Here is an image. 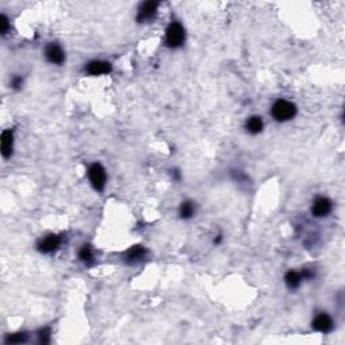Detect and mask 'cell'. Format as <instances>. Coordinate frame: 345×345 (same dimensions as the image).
<instances>
[{"instance_id": "cell-8", "label": "cell", "mask_w": 345, "mask_h": 345, "mask_svg": "<svg viewBox=\"0 0 345 345\" xmlns=\"http://www.w3.org/2000/svg\"><path fill=\"white\" fill-rule=\"evenodd\" d=\"M46 58H48L51 64L61 65L65 59L64 50L59 48L58 45L51 43V45H49L48 48H46Z\"/></svg>"}, {"instance_id": "cell-6", "label": "cell", "mask_w": 345, "mask_h": 345, "mask_svg": "<svg viewBox=\"0 0 345 345\" xmlns=\"http://www.w3.org/2000/svg\"><path fill=\"white\" fill-rule=\"evenodd\" d=\"M59 244H61V237L57 236V235H49V236H46L39 242L38 248H39L41 252L50 253L55 251L59 247Z\"/></svg>"}, {"instance_id": "cell-7", "label": "cell", "mask_w": 345, "mask_h": 345, "mask_svg": "<svg viewBox=\"0 0 345 345\" xmlns=\"http://www.w3.org/2000/svg\"><path fill=\"white\" fill-rule=\"evenodd\" d=\"M313 328L321 332V333H328L333 329V321L328 314H318L317 317L313 320Z\"/></svg>"}, {"instance_id": "cell-15", "label": "cell", "mask_w": 345, "mask_h": 345, "mask_svg": "<svg viewBox=\"0 0 345 345\" xmlns=\"http://www.w3.org/2000/svg\"><path fill=\"white\" fill-rule=\"evenodd\" d=\"M78 258H80L84 263L92 262V259H93V251H92V248L88 247V246L81 248L80 252H78Z\"/></svg>"}, {"instance_id": "cell-9", "label": "cell", "mask_w": 345, "mask_h": 345, "mask_svg": "<svg viewBox=\"0 0 345 345\" xmlns=\"http://www.w3.org/2000/svg\"><path fill=\"white\" fill-rule=\"evenodd\" d=\"M146 248H143L142 246H136V247L129 248L128 251L124 255V260L128 264H135L139 263L140 260H143L146 258Z\"/></svg>"}, {"instance_id": "cell-3", "label": "cell", "mask_w": 345, "mask_h": 345, "mask_svg": "<svg viewBox=\"0 0 345 345\" xmlns=\"http://www.w3.org/2000/svg\"><path fill=\"white\" fill-rule=\"evenodd\" d=\"M88 177H89V181L93 185V188L96 190H102L104 186H105V181H107V174H105V170L104 167L100 165V163H95L89 167V172H88Z\"/></svg>"}, {"instance_id": "cell-18", "label": "cell", "mask_w": 345, "mask_h": 345, "mask_svg": "<svg viewBox=\"0 0 345 345\" xmlns=\"http://www.w3.org/2000/svg\"><path fill=\"white\" fill-rule=\"evenodd\" d=\"M0 23H1V34L4 35L5 32L8 31V19H7V16H1V22Z\"/></svg>"}, {"instance_id": "cell-5", "label": "cell", "mask_w": 345, "mask_h": 345, "mask_svg": "<svg viewBox=\"0 0 345 345\" xmlns=\"http://www.w3.org/2000/svg\"><path fill=\"white\" fill-rule=\"evenodd\" d=\"M330 210H332V202H330V199L325 198V197H318L313 202L312 212L316 217H325L330 213Z\"/></svg>"}, {"instance_id": "cell-13", "label": "cell", "mask_w": 345, "mask_h": 345, "mask_svg": "<svg viewBox=\"0 0 345 345\" xmlns=\"http://www.w3.org/2000/svg\"><path fill=\"white\" fill-rule=\"evenodd\" d=\"M286 285L289 289H296L298 286L301 285V272H296V271H289L285 276Z\"/></svg>"}, {"instance_id": "cell-2", "label": "cell", "mask_w": 345, "mask_h": 345, "mask_svg": "<svg viewBox=\"0 0 345 345\" xmlns=\"http://www.w3.org/2000/svg\"><path fill=\"white\" fill-rule=\"evenodd\" d=\"M185 41V30L178 22H172L166 30V45L169 48H179Z\"/></svg>"}, {"instance_id": "cell-4", "label": "cell", "mask_w": 345, "mask_h": 345, "mask_svg": "<svg viewBox=\"0 0 345 345\" xmlns=\"http://www.w3.org/2000/svg\"><path fill=\"white\" fill-rule=\"evenodd\" d=\"M158 10V3L156 1H146L139 7V12H138V22L139 23H146L154 19V16Z\"/></svg>"}, {"instance_id": "cell-16", "label": "cell", "mask_w": 345, "mask_h": 345, "mask_svg": "<svg viewBox=\"0 0 345 345\" xmlns=\"http://www.w3.org/2000/svg\"><path fill=\"white\" fill-rule=\"evenodd\" d=\"M27 341V334L25 333H16L12 334L10 337H7L5 343L7 344H22V343H26Z\"/></svg>"}, {"instance_id": "cell-19", "label": "cell", "mask_w": 345, "mask_h": 345, "mask_svg": "<svg viewBox=\"0 0 345 345\" xmlns=\"http://www.w3.org/2000/svg\"><path fill=\"white\" fill-rule=\"evenodd\" d=\"M22 84H23L22 77H15V78L12 80V88H15V89H19L22 86Z\"/></svg>"}, {"instance_id": "cell-12", "label": "cell", "mask_w": 345, "mask_h": 345, "mask_svg": "<svg viewBox=\"0 0 345 345\" xmlns=\"http://www.w3.org/2000/svg\"><path fill=\"white\" fill-rule=\"evenodd\" d=\"M246 127H247L248 132L259 134L263 129V120H262V118H259V116H252L251 119H248Z\"/></svg>"}, {"instance_id": "cell-1", "label": "cell", "mask_w": 345, "mask_h": 345, "mask_svg": "<svg viewBox=\"0 0 345 345\" xmlns=\"http://www.w3.org/2000/svg\"><path fill=\"white\" fill-rule=\"evenodd\" d=\"M271 113H272V118L278 122H287L296 116V105L290 101H286V100H278L272 105V109H271Z\"/></svg>"}, {"instance_id": "cell-17", "label": "cell", "mask_w": 345, "mask_h": 345, "mask_svg": "<svg viewBox=\"0 0 345 345\" xmlns=\"http://www.w3.org/2000/svg\"><path fill=\"white\" fill-rule=\"evenodd\" d=\"M39 343L41 344H49L50 343V330L43 329L39 332Z\"/></svg>"}, {"instance_id": "cell-14", "label": "cell", "mask_w": 345, "mask_h": 345, "mask_svg": "<svg viewBox=\"0 0 345 345\" xmlns=\"http://www.w3.org/2000/svg\"><path fill=\"white\" fill-rule=\"evenodd\" d=\"M194 210H196V208H194L193 202L192 201H185L179 206V216L182 219H190L194 215Z\"/></svg>"}, {"instance_id": "cell-10", "label": "cell", "mask_w": 345, "mask_h": 345, "mask_svg": "<svg viewBox=\"0 0 345 345\" xmlns=\"http://www.w3.org/2000/svg\"><path fill=\"white\" fill-rule=\"evenodd\" d=\"M86 72L92 75L107 74L111 72V64L105 61H92L86 66Z\"/></svg>"}, {"instance_id": "cell-11", "label": "cell", "mask_w": 345, "mask_h": 345, "mask_svg": "<svg viewBox=\"0 0 345 345\" xmlns=\"http://www.w3.org/2000/svg\"><path fill=\"white\" fill-rule=\"evenodd\" d=\"M0 143H1V154L4 158H8L12 154V143H14V136H12L11 129H5L1 134Z\"/></svg>"}]
</instances>
